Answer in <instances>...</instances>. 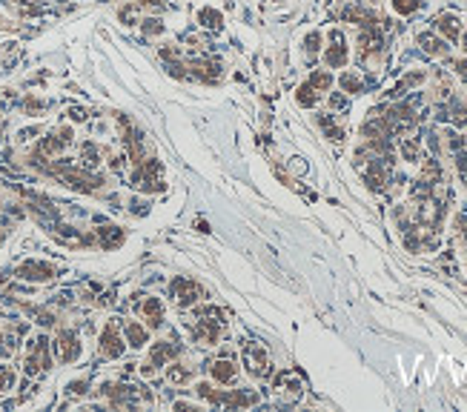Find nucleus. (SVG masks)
<instances>
[{
    "instance_id": "obj_35",
    "label": "nucleus",
    "mask_w": 467,
    "mask_h": 412,
    "mask_svg": "<svg viewBox=\"0 0 467 412\" xmlns=\"http://www.w3.org/2000/svg\"><path fill=\"white\" fill-rule=\"evenodd\" d=\"M464 52H467V35H464Z\"/></svg>"
},
{
    "instance_id": "obj_30",
    "label": "nucleus",
    "mask_w": 467,
    "mask_h": 412,
    "mask_svg": "<svg viewBox=\"0 0 467 412\" xmlns=\"http://www.w3.org/2000/svg\"><path fill=\"white\" fill-rule=\"evenodd\" d=\"M144 32H147V35H161V32H163V23L149 17V20H144Z\"/></svg>"
},
{
    "instance_id": "obj_29",
    "label": "nucleus",
    "mask_w": 467,
    "mask_h": 412,
    "mask_svg": "<svg viewBox=\"0 0 467 412\" xmlns=\"http://www.w3.org/2000/svg\"><path fill=\"white\" fill-rule=\"evenodd\" d=\"M425 81V72H410V75L402 81V86H399V92L402 89H410V86H418V83H422Z\"/></svg>"
},
{
    "instance_id": "obj_14",
    "label": "nucleus",
    "mask_w": 467,
    "mask_h": 412,
    "mask_svg": "<svg viewBox=\"0 0 467 412\" xmlns=\"http://www.w3.org/2000/svg\"><path fill=\"white\" fill-rule=\"evenodd\" d=\"M209 372H213V378L218 381V384H232L238 378V367L232 363L229 358H221V361H215L213 367H209Z\"/></svg>"
},
{
    "instance_id": "obj_5",
    "label": "nucleus",
    "mask_w": 467,
    "mask_h": 412,
    "mask_svg": "<svg viewBox=\"0 0 467 412\" xmlns=\"http://www.w3.org/2000/svg\"><path fill=\"white\" fill-rule=\"evenodd\" d=\"M55 355L58 361L63 363H72L81 358V338L72 332V329H60L58 338H55Z\"/></svg>"
},
{
    "instance_id": "obj_20",
    "label": "nucleus",
    "mask_w": 467,
    "mask_h": 412,
    "mask_svg": "<svg viewBox=\"0 0 467 412\" xmlns=\"http://www.w3.org/2000/svg\"><path fill=\"white\" fill-rule=\"evenodd\" d=\"M338 83H341V89H344L347 94H359V92H361V86H364V83H361V78L356 75V72H344V75L338 78Z\"/></svg>"
},
{
    "instance_id": "obj_34",
    "label": "nucleus",
    "mask_w": 467,
    "mask_h": 412,
    "mask_svg": "<svg viewBox=\"0 0 467 412\" xmlns=\"http://www.w3.org/2000/svg\"><path fill=\"white\" fill-rule=\"evenodd\" d=\"M141 3H155V6H163V0H141Z\"/></svg>"
},
{
    "instance_id": "obj_22",
    "label": "nucleus",
    "mask_w": 467,
    "mask_h": 412,
    "mask_svg": "<svg viewBox=\"0 0 467 412\" xmlns=\"http://www.w3.org/2000/svg\"><path fill=\"white\" fill-rule=\"evenodd\" d=\"M278 386H281V393H287L290 398H298V395H301V384H298L290 372H284L281 378H278Z\"/></svg>"
},
{
    "instance_id": "obj_26",
    "label": "nucleus",
    "mask_w": 467,
    "mask_h": 412,
    "mask_svg": "<svg viewBox=\"0 0 467 412\" xmlns=\"http://www.w3.org/2000/svg\"><path fill=\"white\" fill-rule=\"evenodd\" d=\"M402 155H404V160H416L418 158V140L416 138H404V143H402Z\"/></svg>"
},
{
    "instance_id": "obj_24",
    "label": "nucleus",
    "mask_w": 467,
    "mask_h": 412,
    "mask_svg": "<svg viewBox=\"0 0 467 412\" xmlns=\"http://www.w3.org/2000/svg\"><path fill=\"white\" fill-rule=\"evenodd\" d=\"M190 375H192V370L183 367V363H172L170 372H167V378H170L172 384H186V381H190Z\"/></svg>"
},
{
    "instance_id": "obj_18",
    "label": "nucleus",
    "mask_w": 467,
    "mask_h": 412,
    "mask_svg": "<svg viewBox=\"0 0 467 412\" xmlns=\"http://www.w3.org/2000/svg\"><path fill=\"white\" fill-rule=\"evenodd\" d=\"M192 69H195V75H198V78H204V81H215L221 63H218V60H198V63H192Z\"/></svg>"
},
{
    "instance_id": "obj_31",
    "label": "nucleus",
    "mask_w": 467,
    "mask_h": 412,
    "mask_svg": "<svg viewBox=\"0 0 467 412\" xmlns=\"http://www.w3.org/2000/svg\"><path fill=\"white\" fill-rule=\"evenodd\" d=\"M330 106H333V109H347V98H344L341 92H333V94H330Z\"/></svg>"
},
{
    "instance_id": "obj_15",
    "label": "nucleus",
    "mask_w": 467,
    "mask_h": 412,
    "mask_svg": "<svg viewBox=\"0 0 467 412\" xmlns=\"http://www.w3.org/2000/svg\"><path fill=\"white\" fill-rule=\"evenodd\" d=\"M98 240L104 249H115L124 244V232L118 226H104V229H98Z\"/></svg>"
},
{
    "instance_id": "obj_13",
    "label": "nucleus",
    "mask_w": 467,
    "mask_h": 412,
    "mask_svg": "<svg viewBox=\"0 0 467 412\" xmlns=\"http://www.w3.org/2000/svg\"><path fill=\"white\" fill-rule=\"evenodd\" d=\"M141 315H144V321H147L149 329L163 327V304L158 298H147L144 306H141Z\"/></svg>"
},
{
    "instance_id": "obj_4",
    "label": "nucleus",
    "mask_w": 467,
    "mask_h": 412,
    "mask_svg": "<svg viewBox=\"0 0 467 412\" xmlns=\"http://www.w3.org/2000/svg\"><path fill=\"white\" fill-rule=\"evenodd\" d=\"M178 355V341L172 344V341H158L155 347H152V352H149V358L141 363V375H155L163 363H170L172 358Z\"/></svg>"
},
{
    "instance_id": "obj_2",
    "label": "nucleus",
    "mask_w": 467,
    "mask_h": 412,
    "mask_svg": "<svg viewBox=\"0 0 467 412\" xmlns=\"http://www.w3.org/2000/svg\"><path fill=\"white\" fill-rule=\"evenodd\" d=\"M52 367V358H49V341L40 335L29 344V355H26V363H23V370L26 375H40Z\"/></svg>"
},
{
    "instance_id": "obj_10",
    "label": "nucleus",
    "mask_w": 467,
    "mask_h": 412,
    "mask_svg": "<svg viewBox=\"0 0 467 412\" xmlns=\"http://www.w3.org/2000/svg\"><path fill=\"white\" fill-rule=\"evenodd\" d=\"M69 143H72V129L63 126V129H58V132H52V135H46V138H43V143H40V155H58L63 147H69Z\"/></svg>"
},
{
    "instance_id": "obj_16",
    "label": "nucleus",
    "mask_w": 467,
    "mask_h": 412,
    "mask_svg": "<svg viewBox=\"0 0 467 412\" xmlns=\"http://www.w3.org/2000/svg\"><path fill=\"white\" fill-rule=\"evenodd\" d=\"M126 341H129V347H135V349H141L147 341H149V332L138 324V321H129L126 324Z\"/></svg>"
},
{
    "instance_id": "obj_8",
    "label": "nucleus",
    "mask_w": 467,
    "mask_h": 412,
    "mask_svg": "<svg viewBox=\"0 0 467 412\" xmlns=\"http://www.w3.org/2000/svg\"><path fill=\"white\" fill-rule=\"evenodd\" d=\"M261 398L259 393H247V390H229V393H218L215 406H229V409H241V406H255Z\"/></svg>"
},
{
    "instance_id": "obj_32",
    "label": "nucleus",
    "mask_w": 467,
    "mask_h": 412,
    "mask_svg": "<svg viewBox=\"0 0 467 412\" xmlns=\"http://www.w3.org/2000/svg\"><path fill=\"white\" fill-rule=\"evenodd\" d=\"M69 393H72V395H83L86 393V381H72V384H69Z\"/></svg>"
},
{
    "instance_id": "obj_23",
    "label": "nucleus",
    "mask_w": 467,
    "mask_h": 412,
    "mask_svg": "<svg viewBox=\"0 0 467 412\" xmlns=\"http://www.w3.org/2000/svg\"><path fill=\"white\" fill-rule=\"evenodd\" d=\"M198 23H204L206 29H218V26H221V12H215V9H201V12H198Z\"/></svg>"
},
{
    "instance_id": "obj_9",
    "label": "nucleus",
    "mask_w": 467,
    "mask_h": 412,
    "mask_svg": "<svg viewBox=\"0 0 467 412\" xmlns=\"http://www.w3.org/2000/svg\"><path fill=\"white\" fill-rule=\"evenodd\" d=\"M17 278H23V281H52L55 278V266L43 263V261H26L17 270Z\"/></svg>"
},
{
    "instance_id": "obj_6",
    "label": "nucleus",
    "mask_w": 467,
    "mask_h": 412,
    "mask_svg": "<svg viewBox=\"0 0 467 412\" xmlns=\"http://www.w3.org/2000/svg\"><path fill=\"white\" fill-rule=\"evenodd\" d=\"M124 349H126V344H124V338H121L118 324L109 321V324L104 327V332H101V355L112 361V358H121Z\"/></svg>"
},
{
    "instance_id": "obj_19",
    "label": "nucleus",
    "mask_w": 467,
    "mask_h": 412,
    "mask_svg": "<svg viewBox=\"0 0 467 412\" xmlns=\"http://www.w3.org/2000/svg\"><path fill=\"white\" fill-rule=\"evenodd\" d=\"M307 83H310L316 92H327V89L333 86V75H330V72H324V69H316Z\"/></svg>"
},
{
    "instance_id": "obj_33",
    "label": "nucleus",
    "mask_w": 467,
    "mask_h": 412,
    "mask_svg": "<svg viewBox=\"0 0 467 412\" xmlns=\"http://www.w3.org/2000/svg\"><path fill=\"white\" fill-rule=\"evenodd\" d=\"M456 75L467 83V58H461V60H456Z\"/></svg>"
},
{
    "instance_id": "obj_17",
    "label": "nucleus",
    "mask_w": 467,
    "mask_h": 412,
    "mask_svg": "<svg viewBox=\"0 0 467 412\" xmlns=\"http://www.w3.org/2000/svg\"><path fill=\"white\" fill-rule=\"evenodd\" d=\"M318 98L321 94L310 86V83H304V86H298V92H295V101H298V106H304V109H313L316 104H318Z\"/></svg>"
},
{
    "instance_id": "obj_21",
    "label": "nucleus",
    "mask_w": 467,
    "mask_h": 412,
    "mask_svg": "<svg viewBox=\"0 0 467 412\" xmlns=\"http://www.w3.org/2000/svg\"><path fill=\"white\" fill-rule=\"evenodd\" d=\"M318 126L327 132V138H330V140H341V138H344V129L333 124L330 115H321V117H318Z\"/></svg>"
},
{
    "instance_id": "obj_3",
    "label": "nucleus",
    "mask_w": 467,
    "mask_h": 412,
    "mask_svg": "<svg viewBox=\"0 0 467 412\" xmlns=\"http://www.w3.org/2000/svg\"><path fill=\"white\" fill-rule=\"evenodd\" d=\"M170 295H172V301H175L181 309H186V306H192V304H198V301H201L204 289H201L192 278L178 275V278L170 283Z\"/></svg>"
},
{
    "instance_id": "obj_1",
    "label": "nucleus",
    "mask_w": 467,
    "mask_h": 412,
    "mask_svg": "<svg viewBox=\"0 0 467 412\" xmlns=\"http://www.w3.org/2000/svg\"><path fill=\"white\" fill-rule=\"evenodd\" d=\"M241 355H244V367H247V372H249L252 378H270L272 363H270V355H267V349H264L261 344L249 341V344L241 349Z\"/></svg>"
},
{
    "instance_id": "obj_28",
    "label": "nucleus",
    "mask_w": 467,
    "mask_h": 412,
    "mask_svg": "<svg viewBox=\"0 0 467 412\" xmlns=\"http://www.w3.org/2000/svg\"><path fill=\"white\" fill-rule=\"evenodd\" d=\"M15 384V372L6 367V363H0V393L9 390V386Z\"/></svg>"
},
{
    "instance_id": "obj_11",
    "label": "nucleus",
    "mask_w": 467,
    "mask_h": 412,
    "mask_svg": "<svg viewBox=\"0 0 467 412\" xmlns=\"http://www.w3.org/2000/svg\"><path fill=\"white\" fill-rule=\"evenodd\" d=\"M418 46L427 52V55H433V58H445L448 52H450V46H448V40H441V38H436L433 32H422L418 35Z\"/></svg>"
},
{
    "instance_id": "obj_27",
    "label": "nucleus",
    "mask_w": 467,
    "mask_h": 412,
    "mask_svg": "<svg viewBox=\"0 0 467 412\" xmlns=\"http://www.w3.org/2000/svg\"><path fill=\"white\" fill-rule=\"evenodd\" d=\"M318 49H321V32H310L304 38V52L307 55H318Z\"/></svg>"
},
{
    "instance_id": "obj_12",
    "label": "nucleus",
    "mask_w": 467,
    "mask_h": 412,
    "mask_svg": "<svg viewBox=\"0 0 467 412\" xmlns=\"http://www.w3.org/2000/svg\"><path fill=\"white\" fill-rule=\"evenodd\" d=\"M433 23H436V29L445 35V40H450V43L459 40V35H461V23H459L456 15H439Z\"/></svg>"
},
{
    "instance_id": "obj_25",
    "label": "nucleus",
    "mask_w": 467,
    "mask_h": 412,
    "mask_svg": "<svg viewBox=\"0 0 467 412\" xmlns=\"http://www.w3.org/2000/svg\"><path fill=\"white\" fill-rule=\"evenodd\" d=\"M418 6H422V0H393V9L399 15H413Z\"/></svg>"
},
{
    "instance_id": "obj_7",
    "label": "nucleus",
    "mask_w": 467,
    "mask_h": 412,
    "mask_svg": "<svg viewBox=\"0 0 467 412\" xmlns=\"http://www.w3.org/2000/svg\"><path fill=\"white\" fill-rule=\"evenodd\" d=\"M347 58H350L347 40H344V35H341L338 29H333V32H330V46H327V52H324V63L330 66V69H344V66H347Z\"/></svg>"
}]
</instances>
